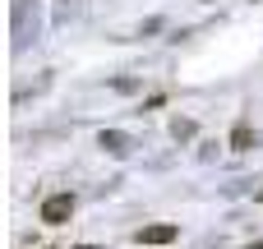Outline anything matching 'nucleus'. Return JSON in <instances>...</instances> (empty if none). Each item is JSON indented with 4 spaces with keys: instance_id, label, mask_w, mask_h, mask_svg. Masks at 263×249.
Wrapping results in <instances>:
<instances>
[{
    "instance_id": "1a4fd4ad",
    "label": "nucleus",
    "mask_w": 263,
    "mask_h": 249,
    "mask_svg": "<svg viewBox=\"0 0 263 249\" xmlns=\"http://www.w3.org/2000/svg\"><path fill=\"white\" fill-rule=\"evenodd\" d=\"M250 249H263V240H254V245H250Z\"/></svg>"
},
{
    "instance_id": "6e6552de",
    "label": "nucleus",
    "mask_w": 263,
    "mask_h": 249,
    "mask_svg": "<svg viewBox=\"0 0 263 249\" xmlns=\"http://www.w3.org/2000/svg\"><path fill=\"white\" fill-rule=\"evenodd\" d=\"M74 249H102V245H74Z\"/></svg>"
},
{
    "instance_id": "39448f33",
    "label": "nucleus",
    "mask_w": 263,
    "mask_h": 249,
    "mask_svg": "<svg viewBox=\"0 0 263 249\" xmlns=\"http://www.w3.org/2000/svg\"><path fill=\"white\" fill-rule=\"evenodd\" d=\"M231 148H236V152H250V148H254V129H250V125H236V129H231Z\"/></svg>"
},
{
    "instance_id": "f257e3e1",
    "label": "nucleus",
    "mask_w": 263,
    "mask_h": 249,
    "mask_svg": "<svg viewBox=\"0 0 263 249\" xmlns=\"http://www.w3.org/2000/svg\"><path fill=\"white\" fill-rule=\"evenodd\" d=\"M37 28H42L37 0H14V51H28L37 42Z\"/></svg>"
},
{
    "instance_id": "423d86ee",
    "label": "nucleus",
    "mask_w": 263,
    "mask_h": 249,
    "mask_svg": "<svg viewBox=\"0 0 263 249\" xmlns=\"http://www.w3.org/2000/svg\"><path fill=\"white\" fill-rule=\"evenodd\" d=\"M171 139H176V143H185V139H194V120H185V116H176V120H171Z\"/></svg>"
},
{
    "instance_id": "0eeeda50",
    "label": "nucleus",
    "mask_w": 263,
    "mask_h": 249,
    "mask_svg": "<svg viewBox=\"0 0 263 249\" xmlns=\"http://www.w3.org/2000/svg\"><path fill=\"white\" fill-rule=\"evenodd\" d=\"M254 203H263V189H254Z\"/></svg>"
},
{
    "instance_id": "20e7f679",
    "label": "nucleus",
    "mask_w": 263,
    "mask_h": 249,
    "mask_svg": "<svg viewBox=\"0 0 263 249\" xmlns=\"http://www.w3.org/2000/svg\"><path fill=\"white\" fill-rule=\"evenodd\" d=\"M97 148L111 152V157H129V152H134V139H129L125 129H102V134H97Z\"/></svg>"
},
{
    "instance_id": "7ed1b4c3",
    "label": "nucleus",
    "mask_w": 263,
    "mask_h": 249,
    "mask_svg": "<svg viewBox=\"0 0 263 249\" xmlns=\"http://www.w3.org/2000/svg\"><path fill=\"white\" fill-rule=\"evenodd\" d=\"M176 236H180L176 222H153V226H139L134 231V245H171Z\"/></svg>"
},
{
    "instance_id": "f03ea898",
    "label": "nucleus",
    "mask_w": 263,
    "mask_h": 249,
    "mask_svg": "<svg viewBox=\"0 0 263 249\" xmlns=\"http://www.w3.org/2000/svg\"><path fill=\"white\" fill-rule=\"evenodd\" d=\"M74 203H79L74 194H46V199H42V222H46V226H65V222L74 217Z\"/></svg>"
}]
</instances>
